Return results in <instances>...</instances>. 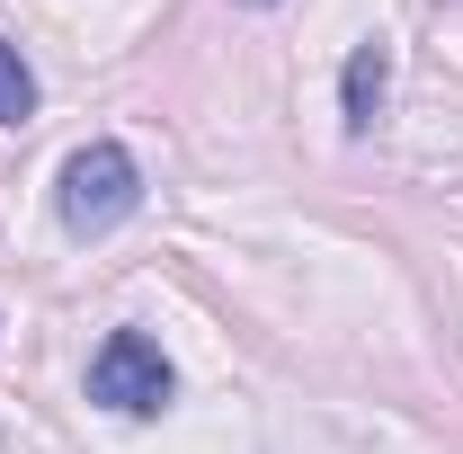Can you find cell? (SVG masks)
Masks as SVG:
<instances>
[{"label": "cell", "mask_w": 463, "mask_h": 454, "mask_svg": "<svg viewBox=\"0 0 463 454\" xmlns=\"http://www.w3.org/2000/svg\"><path fill=\"white\" fill-rule=\"evenodd\" d=\"M36 116V71L18 62V45H0V125H27Z\"/></svg>", "instance_id": "277c9868"}, {"label": "cell", "mask_w": 463, "mask_h": 454, "mask_svg": "<svg viewBox=\"0 0 463 454\" xmlns=\"http://www.w3.org/2000/svg\"><path fill=\"white\" fill-rule=\"evenodd\" d=\"M170 393H178L170 356L143 339V330H108V347L90 356V401H108L125 419H152V410H170Z\"/></svg>", "instance_id": "7a4b0ae2"}, {"label": "cell", "mask_w": 463, "mask_h": 454, "mask_svg": "<svg viewBox=\"0 0 463 454\" xmlns=\"http://www.w3.org/2000/svg\"><path fill=\"white\" fill-rule=\"evenodd\" d=\"M383 99H392V45L365 36V45L347 54V71H339V125L347 134H374V125H383Z\"/></svg>", "instance_id": "3957f363"}, {"label": "cell", "mask_w": 463, "mask_h": 454, "mask_svg": "<svg viewBox=\"0 0 463 454\" xmlns=\"http://www.w3.org/2000/svg\"><path fill=\"white\" fill-rule=\"evenodd\" d=\"M134 205H143V170L125 143H80L62 161V232L71 241H108L116 223H134Z\"/></svg>", "instance_id": "6da1fadb"}, {"label": "cell", "mask_w": 463, "mask_h": 454, "mask_svg": "<svg viewBox=\"0 0 463 454\" xmlns=\"http://www.w3.org/2000/svg\"><path fill=\"white\" fill-rule=\"evenodd\" d=\"M241 9H277V0H241Z\"/></svg>", "instance_id": "5b68a950"}]
</instances>
